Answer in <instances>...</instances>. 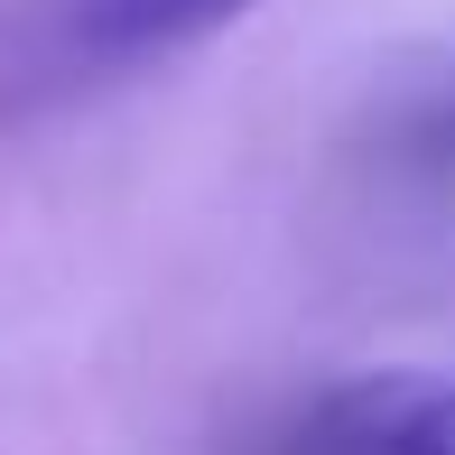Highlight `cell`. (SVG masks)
I'll return each instance as SVG.
<instances>
[{
  "label": "cell",
  "instance_id": "7a4b0ae2",
  "mask_svg": "<svg viewBox=\"0 0 455 455\" xmlns=\"http://www.w3.org/2000/svg\"><path fill=\"white\" fill-rule=\"evenodd\" d=\"M251 0H84V37L112 56H149V47H186V37H214Z\"/></svg>",
  "mask_w": 455,
  "mask_h": 455
},
{
  "label": "cell",
  "instance_id": "6da1fadb",
  "mask_svg": "<svg viewBox=\"0 0 455 455\" xmlns=\"http://www.w3.org/2000/svg\"><path fill=\"white\" fill-rule=\"evenodd\" d=\"M298 455H455V371H354L316 390Z\"/></svg>",
  "mask_w": 455,
  "mask_h": 455
}]
</instances>
